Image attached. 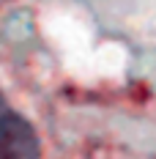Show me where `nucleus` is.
Wrapping results in <instances>:
<instances>
[{"label": "nucleus", "instance_id": "obj_1", "mask_svg": "<svg viewBox=\"0 0 156 159\" xmlns=\"http://www.w3.org/2000/svg\"><path fill=\"white\" fill-rule=\"evenodd\" d=\"M41 143L28 118L3 99L0 93V159H38Z\"/></svg>", "mask_w": 156, "mask_h": 159}]
</instances>
